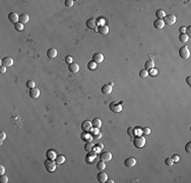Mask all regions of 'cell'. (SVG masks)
<instances>
[{"label":"cell","mask_w":191,"mask_h":183,"mask_svg":"<svg viewBox=\"0 0 191 183\" xmlns=\"http://www.w3.org/2000/svg\"><path fill=\"white\" fill-rule=\"evenodd\" d=\"M44 165H45V169L47 170L49 173H52V172H54L55 170L57 169V163L54 162L53 160H50V159H48V160H46L45 162H44Z\"/></svg>","instance_id":"cell-1"},{"label":"cell","mask_w":191,"mask_h":183,"mask_svg":"<svg viewBox=\"0 0 191 183\" xmlns=\"http://www.w3.org/2000/svg\"><path fill=\"white\" fill-rule=\"evenodd\" d=\"M133 145L136 148V149H141V148H143L144 147V144H145V138L143 137V136H135L134 138H133Z\"/></svg>","instance_id":"cell-2"},{"label":"cell","mask_w":191,"mask_h":183,"mask_svg":"<svg viewBox=\"0 0 191 183\" xmlns=\"http://www.w3.org/2000/svg\"><path fill=\"white\" fill-rule=\"evenodd\" d=\"M179 55L182 59H188L190 57V51H189V48L187 46H183L182 48L179 49Z\"/></svg>","instance_id":"cell-3"},{"label":"cell","mask_w":191,"mask_h":183,"mask_svg":"<svg viewBox=\"0 0 191 183\" xmlns=\"http://www.w3.org/2000/svg\"><path fill=\"white\" fill-rule=\"evenodd\" d=\"M163 21H164L165 25H167V26H173L176 23V16L174 14L167 15V16H165V19Z\"/></svg>","instance_id":"cell-4"},{"label":"cell","mask_w":191,"mask_h":183,"mask_svg":"<svg viewBox=\"0 0 191 183\" xmlns=\"http://www.w3.org/2000/svg\"><path fill=\"white\" fill-rule=\"evenodd\" d=\"M85 25H86V27L95 30V31H96V28H97V27H99V23H98V20L95 19V18H90V19H87L86 23H85Z\"/></svg>","instance_id":"cell-5"},{"label":"cell","mask_w":191,"mask_h":183,"mask_svg":"<svg viewBox=\"0 0 191 183\" xmlns=\"http://www.w3.org/2000/svg\"><path fill=\"white\" fill-rule=\"evenodd\" d=\"M109 107H110V110L115 113H119L122 111V105H121V103H111Z\"/></svg>","instance_id":"cell-6"},{"label":"cell","mask_w":191,"mask_h":183,"mask_svg":"<svg viewBox=\"0 0 191 183\" xmlns=\"http://www.w3.org/2000/svg\"><path fill=\"white\" fill-rule=\"evenodd\" d=\"M92 127H93L92 126V122L89 121V120H84V121L82 123V130L84 132V133L90 132L91 129H92Z\"/></svg>","instance_id":"cell-7"},{"label":"cell","mask_w":191,"mask_h":183,"mask_svg":"<svg viewBox=\"0 0 191 183\" xmlns=\"http://www.w3.org/2000/svg\"><path fill=\"white\" fill-rule=\"evenodd\" d=\"M13 63H14V61L11 57H5V58H3V59L1 60L2 66H5V67H10V66L13 65Z\"/></svg>","instance_id":"cell-8"},{"label":"cell","mask_w":191,"mask_h":183,"mask_svg":"<svg viewBox=\"0 0 191 183\" xmlns=\"http://www.w3.org/2000/svg\"><path fill=\"white\" fill-rule=\"evenodd\" d=\"M124 165H125V167H127V168H132V167H134V166L136 165V160H135L134 158H132V157L127 158V159L124 161Z\"/></svg>","instance_id":"cell-9"},{"label":"cell","mask_w":191,"mask_h":183,"mask_svg":"<svg viewBox=\"0 0 191 183\" xmlns=\"http://www.w3.org/2000/svg\"><path fill=\"white\" fill-rule=\"evenodd\" d=\"M100 159L103 162H109V161L112 160V154L110 152H103L100 155Z\"/></svg>","instance_id":"cell-10"},{"label":"cell","mask_w":191,"mask_h":183,"mask_svg":"<svg viewBox=\"0 0 191 183\" xmlns=\"http://www.w3.org/2000/svg\"><path fill=\"white\" fill-rule=\"evenodd\" d=\"M8 19L9 21H11L12 24H17L19 21V15L16 13V12H10L8 14Z\"/></svg>","instance_id":"cell-11"},{"label":"cell","mask_w":191,"mask_h":183,"mask_svg":"<svg viewBox=\"0 0 191 183\" xmlns=\"http://www.w3.org/2000/svg\"><path fill=\"white\" fill-rule=\"evenodd\" d=\"M97 179H98V181H99L100 183H104L108 180V176H107V174H106V173H104V172L102 171V172H100V173L98 174Z\"/></svg>","instance_id":"cell-12"},{"label":"cell","mask_w":191,"mask_h":183,"mask_svg":"<svg viewBox=\"0 0 191 183\" xmlns=\"http://www.w3.org/2000/svg\"><path fill=\"white\" fill-rule=\"evenodd\" d=\"M93 61L96 63H102L104 61V55L102 53H96L93 56Z\"/></svg>","instance_id":"cell-13"},{"label":"cell","mask_w":191,"mask_h":183,"mask_svg":"<svg viewBox=\"0 0 191 183\" xmlns=\"http://www.w3.org/2000/svg\"><path fill=\"white\" fill-rule=\"evenodd\" d=\"M98 32L101 34V35H107L109 33V28L106 26V25H100L98 27Z\"/></svg>","instance_id":"cell-14"},{"label":"cell","mask_w":191,"mask_h":183,"mask_svg":"<svg viewBox=\"0 0 191 183\" xmlns=\"http://www.w3.org/2000/svg\"><path fill=\"white\" fill-rule=\"evenodd\" d=\"M91 131H92V134H93V138L96 140V141H98V140H100L101 137H102V133L99 131V128H93V129H91Z\"/></svg>","instance_id":"cell-15"},{"label":"cell","mask_w":191,"mask_h":183,"mask_svg":"<svg viewBox=\"0 0 191 183\" xmlns=\"http://www.w3.org/2000/svg\"><path fill=\"white\" fill-rule=\"evenodd\" d=\"M68 69L72 73H76V72H78V70H79V65L77 63H75V62H72L71 64H69Z\"/></svg>","instance_id":"cell-16"},{"label":"cell","mask_w":191,"mask_h":183,"mask_svg":"<svg viewBox=\"0 0 191 183\" xmlns=\"http://www.w3.org/2000/svg\"><path fill=\"white\" fill-rule=\"evenodd\" d=\"M30 96H31V98H32V99L39 98V96H40V91H39V89H36V87H34V89H31Z\"/></svg>","instance_id":"cell-17"},{"label":"cell","mask_w":191,"mask_h":183,"mask_svg":"<svg viewBox=\"0 0 191 183\" xmlns=\"http://www.w3.org/2000/svg\"><path fill=\"white\" fill-rule=\"evenodd\" d=\"M153 27L157 30H162L165 27V24L163 21V19H156L153 21Z\"/></svg>","instance_id":"cell-18"},{"label":"cell","mask_w":191,"mask_h":183,"mask_svg":"<svg viewBox=\"0 0 191 183\" xmlns=\"http://www.w3.org/2000/svg\"><path fill=\"white\" fill-rule=\"evenodd\" d=\"M47 56L50 59H54L55 57L57 56V50L55 48H50L48 51H47Z\"/></svg>","instance_id":"cell-19"},{"label":"cell","mask_w":191,"mask_h":183,"mask_svg":"<svg viewBox=\"0 0 191 183\" xmlns=\"http://www.w3.org/2000/svg\"><path fill=\"white\" fill-rule=\"evenodd\" d=\"M28 20H30V16L27 13H23L19 15V23H21L23 25L28 23Z\"/></svg>","instance_id":"cell-20"},{"label":"cell","mask_w":191,"mask_h":183,"mask_svg":"<svg viewBox=\"0 0 191 183\" xmlns=\"http://www.w3.org/2000/svg\"><path fill=\"white\" fill-rule=\"evenodd\" d=\"M102 93L105 94V95H110L112 93V86L108 84V85H105L102 86Z\"/></svg>","instance_id":"cell-21"},{"label":"cell","mask_w":191,"mask_h":183,"mask_svg":"<svg viewBox=\"0 0 191 183\" xmlns=\"http://www.w3.org/2000/svg\"><path fill=\"white\" fill-rule=\"evenodd\" d=\"M46 156H47V159H50V160H55L56 157H57V154L54 150H48L47 153H46Z\"/></svg>","instance_id":"cell-22"},{"label":"cell","mask_w":191,"mask_h":183,"mask_svg":"<svg viewBox=\"0 0 191 183\" xmlns=\"http://www.w3.org/2000/svg\"><path fill=\"white\" fill-rule=\"evenodd\" d=\"M152 68H155V63H153L152 60H149L144 63V69L145 70H150Z\"/></svg>","instance_id":"cell-23"},{"label":"cell","mask_w":191,"mask_h":183,"mask_svg":"<svg viewBox=\"0 0 191 183\" xmlns=\"http://www.w3.org/2000/svg\"><path fill=\"white\" fill-rule=\"evenodd\" d=\"M92 126L95 127V128H100L102 126V121L100 118H95L93 121H92Z\"/></svg>","instance_id":"cell-24"},{"label":"cell","mask_w":191,"mask_h":183,"mask_svg":"<svg viewBox=\"0 0 191 183\" xmlns=\"http://www.w3.org/2000/svg\"><path fill=\"white\" fill-rule=\"evenodd\" d=\"M96 156H97V153L96 152H89V154L86 155V161L89 162V163H92L93 162V160L96 158Z\"/></svg>","instance_id":"cell-25"},{"label":"cell","mask_w":191,"mask_h":183,"mask_svg":"<svg viewBox=\"0 0 191 183\" xmlns=\"http://www.w3.org/2000/svg\"><path fill=\"white\" fill-rule=\"evenodd\" d=\"M156 16H157V18H158V19L165 18V16H166V12H165V10H163V9H159V10H157V11H156Z\"/></svg>","instance_id":"cell-26"},{"label":"cell","mask_w":191,"mask_h":183,"mask_svg":"<svg viewBox=\"0 0 191 183\" xmlns=\"http://www.w3.org/2000/svg\"><path fill=\"white\" fill-rule=\"evenodd\" d=\"M188 39H189V37L185 34V33H183V34H180L179 35V41L181 43H186L188 41Z\"/></svg>","instance_id":"cell-27"},{"label":"cell","mask_w":191,"mask_h":183,"mask_svg":"<svg viewBox=\"0 0 191 183\" xmlns=\"http://www.w3.org/2000/svg\"><path fill=\"white\" fill-rule=\"evenodd\" d=\"M55 162H56L58 165L63 164V163L65 162V157H64V156H62V155L57 156V157H56V159H55Z\"/></svg>","instance_id":"cell-28"},{"label":"cell","mask_w":191,"mask_h":183,"mask_svg":"<svg viewBox=\"0 0 191 183\" xmlns=\"http://www.w3.org/2000/svg\"><path fill=\"white\" fill-rule=\"evenodd\" d=\"M97 168L100 170V171H104L105 168H106V165H105V162L103 161H100L97 163Z\"/></svg>","instance_id":"cell-29"},{"label":"cell","mask_w":191,"mask_h":183,"mask_svg":"<svg viewBox=\"0 0 191 183\" xmlns=\"http://www.w3.org/2000/svg\"><path fill=\"white\" fill-rule=\"evenodd\" d=\"M84 150H85L86 152L93 151V150H94V144H93L92 142H86V143L84 144Z\"/></svg>","instance_id":"cell-30"},{"label":"cell","mask_w":191,"mask_h":183,"mask_svg":"<svg viewBox=\"0 0 191 183\" xmlns=\"http://www.w3.org/2000/svg\"><path fill=\"white\" fill-rule=\"evenodd\" d=\"M87 68H89L90 70H95L96 68H97V63L94 62V61L89 62V63H87Z\"/></svg>","instance_id":"cell-31"},{"label":"cell","mask_w":191,"mask_h":183,"mask_svg":"<svg viewBox=\"0 0 191 183\" xmlns=\"http://www.w3.org/2000/svg\"><path fill=\"white\" fill-rule=\"evenodd\" d=\"M14 28L16 30V31H23L24 30V25L21 24V23H17V24H15L14 25Z\"/></svg>","instance_id":"cell-32"},{"label":"cell","mask_w":191,"mask_h":183,"mask_svg":"<svg viewBox=\"0 0 191 183\" xmlns=\"http://www.w3.org/2000/svg\"><path fill=\"white\" fill-rule=\"evenodd\" d=\"M148 75H149V72H148V70H145V69H142V70L139 71V76H140V77L144 78V77H146Z\"/></svg>","instance_id":"cell-33"},{"label":"cell","mask_w":191,"mask_h":183,"mask_svg":"<svg viewBox=\"0 0 191 183\" xmlns=\"http://www.w3.org/2000/svg\"><path fill=\"white\" fill-rule=\"evenodd\" d=\"M165 164H166L167 166H173L174 161L172 160V158H167V159L165 160Z\"/></svg>","instance_id":"cell-34"},{"label":"cell","mask_w":191,"mask_h":183,"mask_svg":"<svg viewBox=\"0 0 191 183\" xmlns=\"http://www.w3.org/2000/svg\"><path fill=\"white\" fill-rule=\"evenodd\" d=\"M0 181L2 183H7L8 182V177L6 176V175H1V177H0Z\"/></svg>","instance_id":"cell-35"},{"label":"cell","mask_w":191,"mask_h":183,"mask_svg":"<svg viewBox=\"0 0 191 183\" xmlns=\"http://www.w3.org/2000/svg\"><path fill=\"white\" fill-rule=\"evenodd\" d=\"M35 85H36V84H35L34 80H28L27 83V86L28 89H34V87H35Z\"/></svg>","instance_id":"cell-36"},{"label":"cell","mask_w":191,"mask_h":183,"mask_svg":"<svg viewBox=\"0 0 191 183\" xmlns=\"http://www.w3.org/2000/svg\"><path fill=\"white\" fill-rule=\"evenodd\" d=\"M185 151H186L187 153H191V141L187 142V143L185 144Z\"/></svg>","instance_id":"cell-37"},{"label":"cell","mask_w":191,"mask_h":183,"mask_svg":"<svg viewBox=\"0 0 191 183\" xmlns=\"http://www.w3.org/2000/svg\"><path fill=\"white\" fill-rule=\"evenodd\" d=\"M65 62H66L68 65L69 64H71V63L73 62V58H72L71 56H66L65 57Z\"/></svg>","instance_id":"cell-38"},{"label":"cell","mask_w":191,"mask_h":183,"mask_svg":"<svg viewBox=\"0 0 191 183\" xmlns=\"http://www.w3.org/2000/svg\"><path fill=\"white\" fill-rule=\"evenodd\" d=\"M133 130H134V128H133V127H129V128L127 129V132H128V134H129L130 136H134V132H133Z\"/></svg>","instance_id":"cell-39"},{"label":"cell","mask_w":191,"mask_h":183,"mask_svg":"<svg viewBox=\"0 0 191 183\" xmlns=\"http://www.w3.org/2000/svg\"><path fill=\"white\" fill-rule=\"evenodd\" d=\"M73 5V1L72 0H65V6L66 7H71Z\"/></svg>","instance_id":"cell-40"},{"label":"cell","mask_w":191,"mask_h":183,"mask_svg":"<svg viewBox=\"0 0 191 183\" xmlns=\"http://www.w3.org/2000/svg\"><path fill=\"white\" fill-rule=\"evenodd\" d=\"M142 132L145 134V135H149L150 133V129L149 128V127H144L143 129H142Z\"/></svg>","instance_id":"cell-41"},{"label":"cell","mask_w":191,"mask_h":183,"mask_svg":"<svg viewBox=\"0 0 191 183\" xmlns=\"http://www.w3.org/2000/svg\"><path fill=\"white\" fill-rule=\"evenodd\" d=\"M6 138V133L4 131H1L0 132V141H4Z\"/></svg>","instance_id":"cell-42"},{"label":"cell","mask_w":191,"mask_h":183,"mask_svg":"<svg viewBox=\"0 0 191 183\" xmlns=\"http://www.w3.org/2000/svg\"><path fill=\"white\" fill-rule=\"evenodd\" d=\"M157 74H158V71L156 70L155 68L150 69V76H156Z\"/></svg>","instance_id":"cell-43"},{"label":"cell","mask_w":191,"mask_h":183,"mask_svg":"<svg viewBox=\"0 0 191 183\" xmlns=\"http://www.w3.org/2000/svg\"><path fill=\"white\" fill-rule=\"evenodd\" d=\"M172 160L174 161V163H175V162H179V161H180V157L178 155H174L173 156V158H172Z\"/></svg>","instance_id":"cell-44"},{"label":"cell","mask_w":191,"mask_h":183,"mask_svg":"<svg viewBox=\"0 0 191 183\" xmlns=\"http://www.w3.org/2000/svg\"><path fill=\"white\" fill-rule=\"evenodd\" d=\"M179 32H180V34H183V33H185V32H186V27H184V26L180 27V28H179Z\"/></svg>","instance_id":"cell-45"},{"label":"cell","mask_w":191,"mask_h":183,"mask_svg":"<svg viewBox=\"0 0 191 183\" xmlns=\"http://www.w3.org/2000/svg\"><path fill=\"white\" fill-rule=\"evenodd\" d=\"M185 34H186L188 37H189V36L191 35V27H190V26H189L188 28H186V32H185Z\"/></svg>","instance_id":"cell-46"},{"label":"cell","mask_w":191,"mask_h":183,"mask_svg":"<svg viewBox=\"0 0 191 183\" xmlns=\"http://www.w3.org/2000/svg\"><path fill=\"white\" fill-rule=\"evenodd\" d=\"M5 72H6V67H5V66H1V67H0V73L3 74V73H5Z\"/></svg>","instance_id":"cell-47"},{"label":"cell","mask_w":191,"mask_h":183,"mask_svg":"<svg viewBox=\"0 0 191 183\" xmlns=\"http://www.w3.org/2000/svg\"><path fill=\"white\" fill-rule=\"evenodd\" d=\"M5 172V169H4V166L3 165H0V174L3 175V173Z\"/></svg>","instance_id":"cell-48"},{"label":"cell","mask_w":191,"mask_h":183,"mask_svg":"<svg viewBox=\"0 0 191 183\" xmlns=\"http://www.w3.org/2000/svg\"><path fill=\"white\" fill-rule=\"evenodd\" d=\"M186 82H187L188 85H191V76H187V78H186Z\"/></svg>","instance_id":"cell-49"},{"label":"cell","mask_w":191,"mask_h":183,"mask_svg":"<svg viewBox=\"0 0 191 183\" xmlns=\"http://www.w3.org/2000/svg\"><path fill=\"white\" fill-rule=\"evenodd\" d=\"M106 182H108V183H113V182H114V180H112V179H111V180H107Z\"/></svg>","instance_id":"cell-50"}]
</instances>
